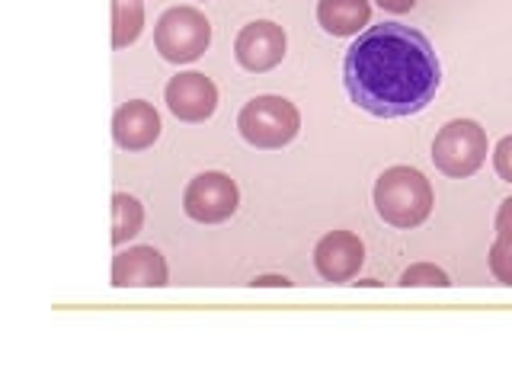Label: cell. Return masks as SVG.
Segmentation results:
<instances>
[{
	"label": "cell",
	"mask_w": 512,
	"mask_h": 384,
	"mask_svg": "<svg viewBox=\"0 0 512 384\" xmlns=\"http://www.w3.org/2000/svg\"><path fill=\"white\" fill-rule=\"evenodd\" d=\"M343 84L349 100L368 116L404 119L423 112L442 84L436 48L420 29L381 23L346 48Z\"/></svg>",
	"instance_id": "cell-1"
},
{
	"label": "cell",
	"mask_w": 512,
	"mask_h": 384,
	"mask_svg": "<svg viewBox=\"0 0 512 384\" xmlns=\"http://www.w3.org/2000/svg\"><path fill=\"white\" fill-rule=\"evenodd\" d=\"M378 4L388 13H407V10L416 7V0H378Z\"/></svg>",
	"instance_id": "cell-19"
},
{
	"label": "cell",
	"mask_w": 512,
	"mask_h": 384,
	"mask_svg": "<svg viewBox=\"0 0 512 384\" xmlns=\"http://www.w3.org/2000/svg\"><path fill=\"white\" fill-rule=\"evenodd\" d=\"M208 42H212V26L196 7H173L157 20L154 45L173 64H189L202 58Z\"/></svg>",
	"instance_id": "cell-5"
},
{
	"label": "cell",
	"mask_w": 512,
	"mask_h": 384,
	"mask_svg": "<svg viewBox=\"0 0 512 384\" xmlns=\"http://www.w3.org/2000/svg\"><path fill=\"white\" fill-rule=\"evenodd\" d=\"M365 263V247L352 231H330L314 247V266L327 282H349Z\"/></svg>",
	"instance_id": "cell-9"
},
{
	"label": "cell",
	"mask_w": 512,
	"mask_h": 384,
	"mask_svg": "<svg viewBox=\"0 0 512 384\" xmlns=\"http://www.w3.org/2000/svg\"><path fill=\"white\" fill-rule=\"evenodd\" d=\"M375 208L394 228H416L432 212V186L413 167H391L375 183Z\"/></svg>",
	"instance_id": "cell-2"
},
{
	"label": "cell",
	"mask_w": 512,
	"mask_h": 384,
	"mask_svg": "<svg viewBox=\"0 0 512 384\" xmlns=\"http://www.w3.org/2000/svg\"><path fill=\"white\" fill-rule=\"evenodd\" d=\"M400 285H439V288H445V285H452L448 282V276L439 269V266H432V263H420V266H410L404 276H400Z\"/></svg>",
	"instance_id": "cell-16"
},
{
	"label": "cell",
	"mask_w": 512,
	"mask_h": 384,
	"mask_svg": "<svg viewBox=\"0 0 512 384\" xmlns=\"http://www.w3.org/2000/svg\"><path fill=\"white\" fill-rule=\"evenodd\" d=\"M493 167H496V173H500L506 183H512V135L496 144V151H493Z\"/></svg>",
	"instance_id": "cell-17"
},
{
	"label": "cell",
	"mask_w": 512,
	"mask_h": 384,
	"mask_svg": "<svg viewBox=\"0 0 512 384\" xmlns=\"http://www.w3.org/2000/svg\"><path fill=\"white\" fill-rule=\"evenodd\" d=\"M496 237H512V196L496 212Z\"/></svg>",
	"instance_id": "cell-18"
},
{
	"label": "cell",
	"mask_w": 512,
	"mask_h": 384,
	"mask_svg": "<svg viewBox=\"0 0 512 384\" xmlns=\"http://www.w3.org/2000/svg\"><path fill=\"white\" fill-rule=\"evenodd\" d=\"M167 106L183 122H205L218 106V87L199 71L176 74L167 84Z\"/></svg>",
	"instance_id": "cell-8"
},
{
	"label": "cell",
	"mask_w": 512,
	"mask_h": 384,
	"mask_svg": "<svg viewBox=\"0 0 512 384\" xmlns=\"http://www.w3.org/2000/svg\"><path fill=\"white\" fill-rule=\"evenodd\" d=\"M237 128L253 148L276 151L295 141L301 128V112L285 96H256L237 116Z\"/></svg>",
	"instance_id": "cell-3"
},
{
	"label": "cell",
	"mask_w": 512,
	"mask_h": 384,
	"mask_svg": "<svg viewBox=\"0 0 512 384\" xmlns=\"http://www.w3.org/2000/svg\"><path fill=\"white\" fill-rule=\"evenodd\" d=\"M237 202H240V192L231 176H224V173L196 176V180L186 186V196H183L186 215L202 224L228 221L237 212Z\"/></svg>",
	"instance_id": "cell-6"
},
{
	"label": "cell",
	"mask_w": 512,
	"mask_h": 384,
	"mask_svg": "<svg viewBox=\"0 0 512 384\" xmlns=\"http://www.w3.org/2000/svg\"><path fill=\"white\" fill-rule=\"evenodd\" d=\"M141 221H144L141 202L125 196V192H116L112 196V244L122 247L128 237H135L141 231Z\"/></svg>",
	"instance_id": "cell-13"
},
{
	"label": "cell",
	"mask_w": 512,
	"mask_h": 384,
	"mask_svg": "<svg viewBox=\"0 0 512 384\" xmlns=\"http://www.w3.org/2000/svg\"><path fill=\"white\" fill-rule=\"evenodd\" d=\"M112 285L128 288V285H144V288H160L167 285V263L154 247H132L125 253H116L112 260Z\"/></svg>",
	"instance_id": "cell-11"
},
{
	"label": "cell",
	"mask_w": 512,
	"mask_h": 384,
	"mask_svg": "<svg viewBox=\"0 0 512 384\" xmlns=\"http://www.w3.org/2000/svg\"><path fill=\"white\" fill-rule=\"evenodd\" d=\"M487 160V132L471 119L448 122L432 141V164L445 176H471L484 167Z\"/></svg>",
	"instance_id": "cell-4"
},
{
	"label": "cell",
	"mask_w": 512,
	"mask_h": 384,
	"mask_svg": "<svg viewBox=\"0 0 512 384\" xmlns=\"http://www.w3.org/2000/svg\"><path fill=\"white\" fill-rule=\"evenodd\" d=\"M144 26V7L141 0H116L112 4V45L125 48L141 36Z\"/></svg>",
	"instance_id": "cell-14"
},
{
	"label": "cell",
	"mask_w": 512,
	"mask_h": 384,
	"mask_svg": "<svg viewBox=\"0 0 512 384\" xmlns=\"http://www.w3.org/2000/svg\"><path fill=\"white\" fill-rule=\"evenodd\" d=\"M490 272L496 282L512 285V237H496L490 247Z\"/></svg>",
	"instance_id": "cell-15"
},
{
	"label": "cell",
	"mask_w": 512,
	"mask_h": 384,
	"mask_svg": "<svg viewBox=\"0 0 512 384\" xmlns=\"http://www.w3.org/2000/svg\"><path fill=\"white\" fill-rule=\"evenodd\" d=\"M317 20L330 36H356L372 20V7L368 0H320Z\"/></svg>",
	"instance_id": "cell-12"
},
{
	"label": "cell",
	"mask_w": 512,
	"mask_h": 384,
	"mask_svg": "<svg viewBox=\"0 0 512 384\" xmlns=\"http://www.w3.org/2000/svg\"><path fill=\"white\" fill-rule=\"evenodd\" d=\"M253 285H292V282H288L285 276H260V279H253Z\"/></svg>",
	"instance_id": "cell-20"
},
{
	"label": "cell",
	"mask_w": 512,
	"mask_h": 384,
	"mask_svg": "<svg viewBox=\"0 0 512 384\" xmlns=\"http://www.w3.org/2000/svg\"><path fill=\"white\" fill-rule=\"evenodd\" d=\"M112 135H116V144L125 151H144L160 138V116L151 103L144 100H132L125 103L116 119H112Z\"/></svg>",
	"instance_id": "cell-10"
},
{
	"label": "cell",
	"mask_w": 512,
	"mask_h": 384,
	"mask_svg": "<svg viewBox=\"0 0 512 384\" xmlns=\"http://www.w3.org/2000/svg\"><path fill=\"white\" fill-rule=\"evenodd\" d=\"M234 55L240 61V68H247L253 74L272 71L285 58V29L269 20H256L244 26L234 42Z\"/></svg>",
	"instance_id": "cell-7"
}]
</instances>
